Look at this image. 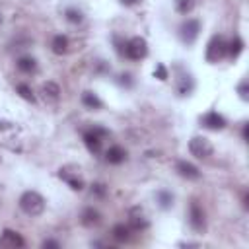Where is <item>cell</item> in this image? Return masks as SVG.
Wrapping results in <instances>:
<instances>
[{
	"instance_id": "obj_2",
	"label": "cell",
	"mask_w": 249,
	"mask_h": 249,
	"mask_svg": "<svg viewBox=\"0 0 249 249\" xmlns=\"http://www.w3.org/2000/svg\"><path fill=\"white\" fill-rule=\"evenodd\" d=\"M123 54H126L130 60H142L148 54V43L144 37H132L124 43Z\"/></svg>"
},
{
	"instance_id": "obj_3",
	"label": "cell",
	"mask_w": 249,
	"mask_h": 249,
	"mask_svg": "<svg viewBox=\"0 0 249 249\" xmlns=\"http://www.w3.org/2000/svg\"><path fill=\"white\" fill-rule=\"evenodd\" d=\"M58 177H60L64 183H68V187L74 189V191H82V189L86 187L78 165H64V167H60V169H58Z\"/></svg>"
},
{
	"instance_id": "obj_26",
	"label": "cell",
	"mask_w": 249,
	"mask_h": 249,
	"mask_svg": "<svg viewBox=\"0 0 249 249\" xmlns=\"http://www.w3.org/2000/svg\"><path fill=\"white\" fill-rule=\"evenodd\" d=\"M154 76H156L158 80H167V70H165V66H163V64H158L156 70H154Z\"/></svg>"
},
{
	"instance_id": "obj_6",
	"label": "cell",
	"mask_w": 249,
	"mask_h": 249,
	"mask_svg": "<svg viewBox=\"0 0 249 249\" xmlns=\"http://www.w3.org/2000/svg\"><path fill=\"white\" fill-rule=\"evenodd\" d=\"M103 136H107V130H105V128H99V126L89 128L88 132H84V144H86V148H88L91 154L101 152Z\"/></svg>"
},
{
	"instance_id": "obj_12",
	"label": "cell",
	"mask_w": 249,
	"mask_h": 249,
	"mask_svg": "<svg viewBox=\"0 0 249 249\" xmlns=\"http://www.w3.org/2000/svg\"><path fill=\"white\" fill-rule=\"evenodd\" d=\"M0 245H2V247H12V249H16V247H23L25 241H23V237H21L18 231L4 230L2 235H0Z\"/></svg>"
},
{
	"instance_id": "obj_30",
	"label": "cell",
	"mask_w": 249,
	"mask_h": 249,
	"mask_svg": "<svg viewBox=\"0 0 249 249\" xmlns=\"http://www.w3.org/2000/svg\"><path fill=\"white\" fill-rule=\"evenodd\" d=\"M121 2H123L124 6H134V4H138L140 0H121Z\"/></svg>"
},
{
	"instance_id": "obj_20",
	"label": "cell",
	"mask_w": 249,
	"mask_h": 249,
	"mask_svg": "<svg viewBox=\"0 0 249 249\" xmlns=\"http://www.w3.org/2000/svg\"><path fill=\"white\" fill-rule=\"evenodd\" d=\"M18 68L21 72H25V74H31V72L37 70V62L31 56H21V58H18Z\"/></svg>"
},
{
	"instance_id": "obj_15",
	"label": "cell",
	"mask_w": 249,
	"mask_h": 249,
	"mask_svg": "<svg viewBox=\"0 0 249 249\" xmlns=\"http://www.w3.org/2000/svg\"><path fill=\"white\" fill-rule=\"evenodd\" d=\"M105 160H107L109 163H113V165H119V163H123V161L126 160V152H124V148H121V146H111V148L105 152Z\"/></svg>"
},
{
	"instance_id": "obj_29",
	"label": "cell",
	"mask_w": 249,
	"mask_h": 249,
	"mask_svg": "<svg viewBox=\"0 0 249 249\" xmlns=\"http://www.w3.org/2000/svg\"><path fill=\"white\" fill-rule=\"evenodd\" d=\"M43 247H60V245H58V241H53V239H47V241H43Z\"/></svg>"
},
{
	"instance_id": "obj_19",
	"label": "cell",
	"mask_w": 249,
	"mask_h": 249,
	"mask_svg": "<svg viewBox=\"0 0 249 249\" xmlns=\"http://www.w3.org/2000/svg\"><path fill=\"white\" fill-rule=\"evenodd\" d=\"M113 237H115L119 243L128 241V239H130V228L124 226V224H117V226L113 228Z\"/></svg>"
},
{
	"instance_id": "obj_24",
	"label": "cell",
	"mask_w": 249,
	"mask_h": 249,
	"mask_svg": "<svg viewBox=\"0 0 249 249\" xmlns=\"http://www.w3.org/2000/svg\"><path fill=\"white\" fill-rule=\"evenodd\" d=\"M16 91H18V93H19V95H21V97H23L25 101H31V103L35 101L33 89H31V88H29L27 84H18V86H16Z\"/></svg>"
},
{
	"instance_id": "obj_5",
	"label": "cell",
	"mask_w": 249,
	"mask_h": 249,
	"mask_svg": "<svg viewBox=\"0 0 249 249\" xmlns=\"http://www.w3.org/2000/svg\"><path fill=\"white\" fill-rule=\"evenodd\" d=\"M189 152L195 158H198V160H206V158L212 156L214 146H212V142L206 136H193L189 140Z\"/></svg>"
},
{
	"instance_id": "obj_18",
	"label": "cell",
	"mask_w": 249,
	"mask_h": 249,
	"mask_svg": "<svg viewBox=\"0 0 249 249\" xmlns=\"http://www.w3.org/2000/svg\"><path fill=\"white\" fill-rule=\"evenodd\" d=\"M82 103L88 107V109H101V99L93 93V91H84L82 93Z\"/></svg>"
},
{
	"instance_id": "obj_23",
	"label": "cell",
	"mask_w": 249,
	"mask_h": 249,
	"mask_svg": "<svg viewBox=\"0 0 249 249\" xmlns=\"http://www.w3.org/2000/svg\"><path fill=\"white\" fill-rule=\"evenodd\" d=\"M158 202H160V206H161L163 210H167V208L173 206V195L167 193V191H160V193H158Z\"/></svg>"
},
{
	"instance_id": "obj_10",
	"label": "cell",
	"mask_w": 249,
	"mask_h": 249,
	"mask_svg": "<svg viewBox=\"0 0 249 249\" xmlns=\"http://www.w3.org/2000/svg\"><path fill=\"white\" fill-rule=\"evenodd\" d=\"M177 72H179V78L175 80V89H177L179 95H189L193 91V86H195L193 78H191V74L183 72L181 66H177Z\"/></svg>"
},
{
	"instance_id": "obj_11",
	"label": "cell",
	"mask_w": 249,
	"mask_h": 249,
	"mask_svg": "<svg viewBox=\"0 0 249 249\" xmlns=\"http://www.w3.org/2000/svg\"><path fill=\"white\" fill-rule=\"evenodd\" d=\"M200 123H202V126H206V128H210V130H222V128L226 126V119H224L220 113H216V111H208V113L200 119Z\"/></svg>"
},
{
	"instance_id": "obj_27",
	"label": "cell",
	"mask_w": 249,
	"mask_h": 249,
	"mask_svg": "<svg viewBox=\"0 0 249 249\" xmlns=\"http://www.w3.org/2000/svg\"><path fill=\"white\" fill-rule=\"evenodd\" d=\"M237 91H239V97H241L243 101H247V99H249V93H247V82H245V80L237 86Z\"/></svg>"
},
{
	"instance_id": "obj_13",
	"label": "cell",
	"mask_w": 249,
	"mask_h": 249,
	"mask_svg": "<svg viewBox=\"0 0 249 249\" xmlns=\"http://www.w3.org/2000/svg\"><path fill=\"white\" fill-rule=\"evenodd\" d=\"M175 169H177V173H179L181 177H185V179H191V181H195V179H198V177H200V171H198V167H196V165H193L191 161H185V160L177 161Z\"/></svg>"
},
{
	"instance_id": "obj_22",
	"label": "cell",
	"mask_w": 249,
	"mask_h": 249,
	"mask_svg": "<svg viewBox=\"0 0 249 249\" xmlns=\"http://www.w3.org/2000/svg\"><path fill=\"white\" fill-rule=\"evenodd\" d=\"M243 51V41L239 39V37H233L230 43H228V54L230 56H239V53Z\"/></svg>"
},
{
	"instance_id": "obj_4",
	"label": "cell",
	"mask_w": 249,
	"mask_h": 249,
	"mask_svg": "<svg viewBox=\"0 0 249 249\" xmlns=\"http://www.w3.org/2000/svg\"><path fill=\"white\" fill-rule=\"evenodd\" d=\"M226 54H228V43L224 41L222 35H214L206 45V60L208 62H218Z\"/></svg>"
},
{
	"instance_id": "obj_1",
	"label": "cell",
	"mask_w": 249,
	"mask_h": 249,
	"mask_svg": "<svg viewBox=\"0 0 249 249\" xmlns=\"http://www.w3.org/2000/svg\"><path fill=\"white\" fill-rule=\"evenodd\" d=\"M19 208L23 214L35 218V216H41L43 210H45V198L37 193V191H25L21 196H19Z\"/></svg>"
},
{
	"instance_id": "obj_21",
	"label": "cell",
	"mask_w": 249,
	"mask_h": 249,
	"mask_svg": "<svg viewBox=\"0 0 249 249\" xmlns=\"http://www.w3.org/2000/svg\"><path fill=\"white\" fill-rule=\"evenodd\" d=\"M173 6H175V12L187 16L189 12H193V8H195V0H173Z\"/></svg>"
},
{
	"instance_id": "obj_17",
	"label": "cell",
	"mask_w": 249,
	"mask_h": 249,
	"mask_svg": "<svg viewBox=\"0 0 249 249\" xmlns=\"http://www.w3.org/2000/svg\"><path fill=\"white\" fill-rule=\"evenodd\" d=\"M51 49L54 54H64L68 51V37L66 35H54L51 41Z\"/></svg>"
},
{
	"instance_id": "obj_14",
	"label": "cell",
	"mask_w": 249,
	"mask_h": 249,
	"mask_svg": "<svg viewBox=\"0 0 249 249\" xmlns=\"http://www.w3.org/2000/svg\"><path fill=\"white\" fill-rule=\"evenodd\" d=\"M41 93H43V97H45L47 101L54 103V101H58V97H60V88H58V84H54V82H45V84L41 86Z\"/></svg>"
},
{
	"instance_id": "obj_8",
	"label": "cell",
	"mask_w": 249,
	"mask_h": 249,
	"mask_svg": "<svg viewBox=\"0 0 249 249\" xmlns=\"http://www.w3.org/2000/svg\"><path fill=\"white\" fill-rule=\"evenodd\" d=\"M189 224H191V228L195 231H204V228H206L204 212H202V208H200V204L196 200H193L191 206H189Z\"/></svg>"
},
{
	"instance_id": "obj_25",
	"label": "cell",
	"mask_w": 249,
	"mask_h": 249,
	"mask_svg": "<svg viewBox=\"0 0 249 249\" xmlns=\"http://www.w3.org/2000/svg\"><path fill=\"white\" fill-rule=\"evenodd\" d=\"M64 16H66V19H68L70 23H80V21L84 19L82 12H80V10H76V8H66Z\"/></svg>"
},
{
	"instance_id": "obj_28",
	"label": "cell",
	"mask_w": 249,
	"mask_h": 249,
	"mask_svg": "<svg viewBox=\"0 0 249 249\" xmlns=\"http://www.w3.org/2000/svg\"><path fill=\"white\" fill-rule=\"evenodd\" d=\"M91 193L103 196V195H105V185H103V183H95V185H91Z\"/></svg>"
},
{
	"instance_id": "obj_16",
	"label": "cell",
	"mask_w": 249,
	"mask_h": 249,
	"mask_svg": "<svg viewBox=\"0 0 249 249\" xmlns=\"http://www.w3.org/2000/svg\"><path fill=\"white\" fill-rule=\"evenodd\" d=\"M80 220H82V224H84L86 228H93V226H99V224H101V214H99L95 208H86V210L82 212Z\"/></svg>"
},
{
	"instance_id": "obj_7",
	"label": "cell",
	"mask_w": 249,
	"mask_h": 249,
	"mask_svg": "<svg viewBox=\"0 0 249 249\" xmlns=\"http://www.w3.org/2000/svg\"><path fill=\"white\" fill-rule=\"evenodd\" d=\"M198 33H200V23H198V19H187V21H183L181 27H179V37H181V41H183L185 45H193V43L196 41Z\"/></svg>"
},
{
	"instance_id": "obj_9",
	"label": "cell",
	"mask_w": 249,
	"mask_h": 249,
	"mask_svg": "<svg viewBox=\"0 0 249 249\" xmlns=\"http://www.w3.org/2000/svg\"><path fill=\"white\" fill-rule=\"evenodd\" d=\"M148 226H150V222H148V218H146V214H144V210L140 206H134V208L128 210V228L130 230L142 231Z\"/></svg>"
}]
</instances>
